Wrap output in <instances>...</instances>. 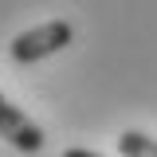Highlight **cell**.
<instances>
[{
	"label": "cell",
	"instance_id": "cell-1",
	"mask_svg": "<svg viewBox=\"0 0 157 157\" xmlns=\"http://www.w3.org/2000/svg\"><path fill=\"white\" fill-rule=\"evenodd\" d=\"M71 39H75V28H71L67 20H47V24H39V28L20 32V36L8 43V55H12V63L28 67V63H36V59H47V55H55V51H63Z\"/></svg>",
	"mask_w": 157,
	"mask_h": 157
},
{
	"label": "cell",
	"instance_id": "cell-2",
	"mask_svg": "<svg viewBox=\"0 0 157 157\" xmlns=\"http://www.w3.org/2000/svg\"><path fill=\"white\" fill-rule=\"evenodd\" d=\"M0 137H4L8 145H16L20 153H39V149H43V130H39L20 106H12L4 94H0Z\"/></svg>",
	"mask_w": 157,
	"mask_h": 157
},
{
	"label": "cell",
	"instance_id": "cell-3",
	"mask_svg": "<svg viewBox=\"0 0 157 157\" xmlns=\"http://www.w3.org/2000/svg\"><path fill=\"white\" fill-rule=\"evenodd\" d=\"M118 149L126 157H157V141L141 130H122L118 134Z\"/></svg>",
	"mask_w": 157,
	"mask_h": 157
},
{
	"label": "cell",
	"instance_id": "cell-4",
	"mask_svg": "<svg viewBox=\"0 0 157 157\" xmlns=\"http://www.w3.org/2000/svg\"><path fill=\"white\" fill-rule=\"evenodd\" d=\"M63 157H98V153H90V149H67Z\"/></svg>",
	"mask_w": 157,
	"mask_h": 157
}]
</instances>
